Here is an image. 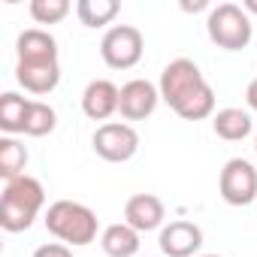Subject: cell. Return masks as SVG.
<instances>
[{
  "mask_svg": "<svg viewBox=\"0 0 257 257\" xmlns=\"http://www.w3.org/2000/svg\"><path fill=\"white\" fill-rule=\"evenodd\" d=\"M179 118H185V121H203V118H212L215 115V91H212V85L206 82V85H200L191 97H185L176 109H173Z\"/></svg>",
  "mask_w": 257,
  "mask_h": 257,
  "instance_id": "obj_18",
  "label": "cell"
},
{
  "mask_svg": "<svg viewBox=\"0 0 257 257\" xmlns=\"http://www.w3.org/2000/svg\"><path fill=\"white\" fill-rule=\"evenodd\" d=\"M245 100H248V106L257 112V76L248 82V91H245Z\"/></svg>",
  "mask_w": 257,
  "mask_h": 257,
  "instance_id": "obj_23",
  "label": "cell"
},
{
  "mask_svg": "<svg viewBox=\"0 0 257 257\" xmlns=\"http://www.w3.org/2000/svg\"><path fill=\"white\" fill-rule=\"evenodd\" d=\"M212 131L224 140V143H239L245 140L251 131H254V121L245 109H236V106H227V109H218L212 115Z\"/></svg>",
  "mask_w": 257,
  "mask_h": 257,
  "instance_id": "obj_15",
  "label": "cell"
},
{
  "mask_svg": "<svg viewBox=\"0 0 257 257\" xmlns=\"http://www.w3.org/2000/svg\"><path fill=\"white\" fill-rule=\"evenodd\" d=\"M16 79L31 94H52L61 82V64H16Z\"/></svg>",
  "mask_w": 257,
  "mask_h": 257,
  "instance_id": "obj_13",
  "label": "cell"
},
{
  "mask_svg": "<svg viewBox=\"0 0 257 257\" xmlns=\"http://www.w3.org/2000/svg\"><path fill=\"white\" fill-rule=\"evenodd\" d=\"M118 13H121L118 0H79L76 4V16L85 28H106L115 22Z\"/></svg>",
  "mask_w": 257,
  "mask_h": 257,
  "instance_id": "obj_17",
  "label": "cell"
},
{
  "mask_svg": "<svg viewBox=\"0 0 257 257\" xmlns=\"http://www.w3.org/2000/svg\"><path fill=\"white\" fill-rule=\"evenodd\" d=\"M140 236L143 233H137L131 224H124V221H118V224H109L103 233H100V248L109 254V257H137L140 254Z\"/></svg>",
  "mask_w": 257,
  "mask_h": 257,
  "instance_id": "obj_14",
  "label": "cell"
},
{
  "mask_svg": "<svg viewBox=\"0 0 257 257\" xmlns=\"http://www.w3.org/2000/svg\"><path fill=\"white\" fill-rule=\"evenodd\" d=\"M97 212L76 200H55L46 209V230L64 245H91L97 239Z\"/></svg>",
  "mask_w": 257,
  "mask_h": 257,
  "instance_id": "obj_2",
  "label": "cell"
},
{
  "mask_svg": "<svg viewBox=\"0 0 257 257\" xmlns=\"http://www.w3.org/2000/svg\"><path fill=\"white\" fill-rule=\"evenodd\" d=\"M19 64H58V40L43 28H28L16 40Z\"/></svg>",
  "mask_w": 257,
  "mask_h": 257,
  "instance_id": "obj_12",
  "label": "cell"
},
{
  "mask_svg": "<svg viewBox=\"0 0 257 257\" xmlns=\"http://www.w3.org/2000/svg\"><path fill=\"white\" fill-rule=\"evenodd\" d=\"M43 206H46L43 182L25 173V176L4 185V194H0V227L7 233L31 230V224L37 221Z\"/></svg>",
  "mask_w": 257,
  "mask_h": 257,
  "instance_id": "obj_1",
  "label": "cell"
},
{
  "mask_svg": "<svg viewBox=\"0 0 257 257\" xmlns=\"http://www.w3.org/2000/svg\"><path fill=\"white\" fill-rule=\"evenodd\" d=\"M254 152H257V137H254Z\"/></svg>",
  "mask_w": 257,
  "mask_h": 257,
  "instance_id": "obj_26",
  "label": "cell"
},
{
  "mask_svg": "<svg viewBox=\"0 0 257 257\" xmlns=\"http://www.w3.org/2000/svg\"><path fill=\"white\" fill-rule=\"evenodd\" d=\"M25 167H28V149L16 137H4L0 140V176L13 182L25 176Z\"/></svg>",
  "mask_w": 257,
  "mask_h": 257,
  "instance_id": "obj_19",
  "label": "cell"
},
{
  "mask_svg": "<svg viewBox=\"0 0 257 257\" xmlns=\"http://www.w3.org/2000/svg\"><path fill=\"white\" fill-rule=\"evenodd\" d=\"M203 257H221V254H203Z\"/></svg>",
  "mask_w": 257,
  "mask_h": 257,
  "instance_id": "obj_25",
  "label": "cell"
},
{
  "mask_svg": "<svg viewBox=\"0 0 257 257\" xmlns=\"http://www.w3.org/2000/svg\"><path fill=\"white\" fill-rule=\"evenodd\" d=\"M118 97L121 88L109 79H94L88 82V88L82 91V112L91 121H109L118 112Z\"/></svg>",
  "mask_w": 257,
  "mask_h": 257,
  "instance_id": "obj_10",
  "label": "cell"
},
{
  "mask_svg": "<svg viewBox=\"0 0 257 257\" xmlns=\"http://www.w3.org/2000/svg\"><path fill=\"white\" fill-rule=\"evenodd\" d=\"M31 103L28 97L16 94V91H7L0 97V131L7 137L13 134H25V121H28V112H31Z\"/></svg>",
  "mask_w": 257,
  "mask_h": 257,
  "instance_id": "obj_16",
  "label": "cell"
},
{
  "mask_svg": "<svg viewBox=\"0 0 257 257\" xmlns=\"http://www.w3.org/2000/svg\"><path fill=\"white\" fill-rule=\"evenodd\" d=\"M91 146H94L97 158H103L109 164H127L140 152V134L127 121H106L94 131Z\"/></svg>",
  "mask_w": 257,
  "mask_h": 257,
  "instance_id": "obj_5",
  "label": "cell"
},
{
  "mask_svg": "<svg viewBox=\"0 0 257 257\" xmlns=\"http://www.w3.org/2000/svg\"><path fill=\"white\" fill-rule=\"evenodd\" d=\"M167 218V206L155 194H134L124 203V224H131L137 233L158 230Z\"/></svg>",
  "mask_w": 257,
  "mask_h": 257,
  "instance_id": "obj_9",
  "label": "cell"
},
{
  "mask_svg": "<svg viewBox=\"0 0 257 257\" xmlns=\"http://www.w3.org/2000/svg\"><path fill=\"white\" fill-rule=\"evenodd\" d=\"M242 10H245L248 16H251V13L257 16V0H242Z\"/></svg>",
  "mask_w": 257,
  "mask_h": 257,
  "instance_id": "obj_24",
  "label": "cell"
},
{
  "mask_svg": "<svg viewBox=\"0 0 257 257\" xmlns=\"http://www.w3.org/2000/svg\"><path fill=\"white\" fill-rule=\"evenodd\" d=\"M31 19L37 25H58L70 16V0H31Z\"/></svg>",
  "mask_w": 257,
  "mask_h": 257,
  "instance_id": "obj_21",
  "label": "cell"
},
{
  "mask_svg": "<svg viewBox=\"0 0 257 257\" xmlns=\"http://www.w3.org/2000/svg\"><path fill=\"white\" fill-rule=\"evenodd\" d=\"M143 52H146V40H143V31L134 25H115L100 40V58L112 70L137 67L143 61Z\"/></svg>",
  "mask_w": 257,
  "mask_h": 257,
  "instance_id": "obj_4",
  "label": "cell"
},
{
  "mask_svg": "<svg viewBox=\"0 0 257 257\" xmlns=\"http://www.w3.org/2000/svg\"><path fill=\"white\" fill-rule=\"evenodd\" d=\"M158 103H161V88L149 79H131L121 85L118 112L124 121H146L149 115H155Z\"/></svg>",
  "mask_w": 257,
  "mask_h": 257,
  "instance_id": "obj_8",
  "label": "cell"
},
{
  "mask_svg": "<svg viewBox=\"0 0 257 257\" xmlns=\"http://www.w3.org/2000/svg\"><path fill=\"white\" fill-rule=\"evenodd\" d=\"M58 124V112L43 103V100H34L31 103V112H28V121H25V137H49Z\"/></svg>",
  "mask_w": 257,
  "mask_h": 257,
  "instance_id": "obj_20",
  "label": "cell"
},
{
  "mask_svg": "<svg viewBox=\"0 0 257 257\" xmlns=\"http://www.w3.org/2000/svg\"><path fill=\"white\" fill-rule=\"evenodd\" d=\"M206 31H209V40L218 49L242 52L251 43L254 25H251V16L239 4H218L206 19Z\"/></svg>",
  "mask_w": 257,
  "mask_h": 257,
  "instance_id": "obj_3",
  "label": "cell"
},
{
  "mask_svg": "<svg viewBox=\"0 0 257 257\" xmlns=\"http://www.w3.org/2000/svg\"><path fill=\"white\" fill-rule=\"evenodd\" d=\"M218 191L227 206H251L257 200V170L245 158L227 161L218 179Z\"/></svg>",
  "mask_w": 257,
  "mask_h": 257,
  "instance_id": "obj_7",
  "label": "cell"
},
{
  "mask_svg": "<svg viewBox=\"0 0 257 257\" xmlns=\"http://www.w3.org/2000/svg\"><path fill=\"white\" fill-rule=\"evenodd\" d=\"M34 257H73V251L64 242H46V245H40L34 251Z\"/></svg>",
  "mask_w": 257,
  "mask_h": 257,
  "instance_id": "obj_22",
  "label": "cell"
},
{
  "mask_svg": "<svg viewBox=\"0 0 257 257\" xmlns=\"http://www.w3.org/2000/svg\"><path fill=\"white\" fill-rule=\"evenodd\" d=\"M200 85H206V79H203L200 67H197L191 58H176V61H170V64L164 67V73H161V82H158L161 100H164L170 109H176V106H179L185 97H191Z\"/></svg>",
  "mask_w": 257,
  "mask_h": 257,
  "instance_id": "obj_6",
  "label": "cell"
},
{
  "mask_svg": "<svg viewBox=\"0 0 257 257\" xmlns=\"http://www.w3.org/2000/svg\"><path fill=\"white\" fill-rule=\"evenodd\" d=\"M158 242L167 257H191L203 248V230L194 221H173L161 230Z\"/></svg>",
  "mask_w": 257,
  "mask_h": 257,
  "instance_id": "obj_11",
  "label": "cell"
}]
</instances>
